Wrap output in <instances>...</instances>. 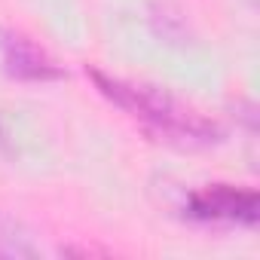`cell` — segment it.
Masks as SVG:
<instances>
[{
  "instance_id": "3",
  "label": "cell",
  "mask_w": 260,
  "mask_h": 260,
  "mask_svg": "<svg viewBox=\"0 0 260 260\" xmlns=\"http://www.w3.org/2000/svg\"><path fill=\"white\" fill-rule=\"evenodd\" d=\"M4 61L7 71L19 80H55L61 77V68L28 37L22 34H4Z\"/></svg>"
},
{
  "instance_id": "1",
  "label": "cell",
  "mask_w": 260,
  "mask_h": 260,
  "mask_svg": "<svg viewBox=\"0 0 260 260\" xmlns=\"http://www.w3.org/2000/svg\"><path fill=\"white\" fill-rule=\"evenodd\" d=\"M92 80L101 95H107L113 104H119L122 110L138 116L141 122H147L153 132H159L166 138H175L184 144H208L217 135V128L208 119H202L199 113H193L190 107H184L181 101H175L172 95H166L159 89L110 80L98 71H92Z\"/></svg>"
},
{
  "instance_id": "2",
  "label": "cell",
  "mask_w": 260,
  "mask_h": 260,
  "mask_svg": "<svg viewBox=\"0 0 260 260\" xmlns=\"http://www.w3.org/2000/svg\"><path fill=\"white\" fill-rule=\"evenodd\" d=\"M190 217L254 223L257 220V196L251 190L217 184V187H208V190L190 196Z\"/></svg>"
},
{
  "instance_id": "4",
  "label": "cell",
  "mask_w": 260,
  "mask_h": 260,
  "mask_svg": "<svg viewBox=\"0 0 260 260\" xmlns=\"http://www.w3.org/2000/svg\"><path fill=\"white\" fill-rule=\"evenodd\" d=\"M25 257H40V245L19 220L0 211V260H25Z\"/></svg>"
},
{
  "instance_id": "5",
  "label": "cell",
  "mask_w": 260,
  "mask_h": 260,
  "mask_svg": "<svg viewBox=\"0 0 260 260\" xmlns=\"http://www.w3.org/2000/svg\"><path fill=\"white\" fill-rule=\"evenodd\" d=\"M0 138H4V135H0Z\"/></svg>"
}]
</instances>
